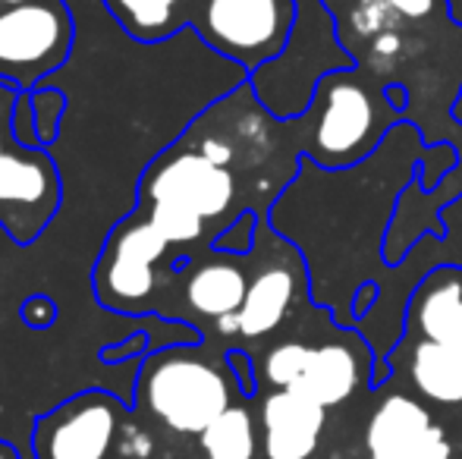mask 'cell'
Returning <instances> with one entry per match:
<instances>
[{
  "label": "cell",
  "mask_w": 462,
  "mask_h": 459,
  "mask_svg": "<svg viewBox=\"0 0 462 459\" xmlns=\"http://www.w3.org/2000/svg\"><path fill=\"white\" fill-rule=\"evenodd\" d=\"M139 403L180 435H201L220 412L230 409V384L189 349H164L142 365Z\"/></svg>",
  "instance_id": "obj_1"
},
{
  "label": "cell",
  "mask_w": 462,
  "mask_h": 459,
  "mask_svg": "<svg viewBox=\"0 0 462 459\" xmlns=\"http://www.w3.org/2000/svg\"><path fill=\"white\" fill-rule=\"evenodd\" d=\"M73 48V16L60 0L4 6L0 10V79L32 92Z\"/></svg>",
  "instance_id": "obj_2"
},
{
  "label": "cell",
  "mask_w": 462,
  "mask_h": 459,
  "mask_svg": "<svg viewBox=\"0 0 462 459\" xmlns=\"http://www.w3.org/2000/svg\"><path fill=\"white\" fill-rule=\"evenodd\" d=\"M167 239L148 217H126L110 230L95 264V296L110 312L133 315L148 308L154 293V268L167 252Z\"/></svg>",
  "instance_id": "obj_3"
},
{
  "label": "cell",
  "mask_w": 462,
  "mask_h": 459,
  "mask_svg": "<svg viewBox=\"0 0 462 459\" xmlns=\"http://www.w3.org/2000/svg\"><path fill=\"white\" fill-rule=\"evenodd\" d=\"M126 406L107 390H82L44 412L32 431L35 459H107Z\"/></svg>",
  "instance_id": "obj_4"
},
{
  "label": "cell",
  "mask_w": 462,
  "mask_h": 459,
  "mask_svg": "<svg viewBox=\"0 0 462 459\" xmlns=\"http://www.w3.org/2000/svg\"><path fill=\"white\" fill-rule=\"evenodd\" d=\"M292 0H199V32L224 57L258 67L280 54L290 35Z\"/></svg>",
  "instance_id": "obj_5"
},
{
  "label": "cell",
  "mask_w": 462,
  "mask_h": 459,
  "mask_svg": "<svg viewBox=\"0 0 462 459\" xmlns=\"http://www.w3.org/2000/svg\"><path fill=\"white\" fill-rule=\"evenodd\" d=\"M60 170L48 148L13 142L0 154V227L16 243H35L60 208Z\"/></svg>",
  "instance_id": "obj_6"
},
{
  "label": "cell",
  "mask_w": 462,
  "mask_h": 459,
  "mask_svg": "<svg viewBox=\"0 0 462 459\" xmlns=\"http://www.w3.org/2000/svg\"><path fill=\"white\" fill-rule=\"evenodd\" d=\"M139 198L142 205H180L214 221L236 198V179L205 151H167L142 177Z\"/></svg>",
  "instance_id": "obj_7"
},
{
  "label": "cell",
  "mask_w": 462,
  "mask_h": 459,
  "mask_svg": "<svg viewBox=\"0 0 462 459\" xmlns=\"http://www.w3.org/2000/svg\"><path fill=\"white\" fill-rule=\"evenodd\" d=\"M374 133V101L359 82L330 79L315 123V154L340 164L362 151Z\"/></svg>",
  "instance_id": "obj_8"
},
{
  "label": "cell",
  "mask_w": 462,
  "mask_h": 459,
  "mask_svg": "<svg viewBox=\"0 0 462 459\" xmlns=\"http://www.w3.org/2000/svg\"><path fill=\"white\" fill-rule=\"evenodd\" d=\"M328 418V406L296 390H277L262 406L264 456L268 459H309L318 450Z\"/></svg>",
  "instance_id": "obj_9"
},
{
  "label": "cell",
  "mask_w": 462,
  "mask_h": 459,
  "mask_svg": "<svg viewBox=\"0 0 462 459\" xmlns=\"http://www.w3.org/2000/svg\"><path fill=\"white\" fill-rule=\"evenodd\" d=\"M431 431V416L425 406L409 397H387L368 422L371 459H409Z\"/></svg>",
  "instance_id": "obj_10"
},
{
  "label": "cell",
  "mask_w": 462,
  "mask_h": 459,
  "mask_svg": "<svg viewBox=\"0 0 462 459\" xmlns=\"http://www.w3.org/2000/svg\"><path fill=\"white\" fill-rule=\"evenodd\" d=\"M356 378H359V372H356L353 349L340 344L309 346L305 365L290 390L302 393L321 406H337L356 390Z\"/></svg>",
  "instance_id": "obj_11"
},
{
  "label": "cell",
  "mask_w": 462,
  "mask_h": 459,
  "mask_svg": "<svg viewBox=\"0 0 462 459\" xmlns=\"http://www.w3.org/2000/svg\"><path fill=\"white\" fill-rule=\"evenodd\" d=\"M199 0H104L107 13L135 41H164L189 19H195Z\"/></svg>",
  "instance_id": "obj_12"
},
{
  "label": "cell",
  "mask_w": 462,
  "mask_h": 459,
  "mask_svg": "<svg viewBox=\"0 0 462 459\" xmlns=\"http://www.w3.org/2000/svg\"><path fill=\"white\" fill-rule=\"evenodd\" d=\"M296 280L286 268H264L255 280H249L243 308L236 312V325L243 337H264L283 321L292 306Z\"/></svg>",
  "instance_id": "obj_13"
},
{
  "label": "cell",
  "mask_w": 462,
  "mask_h": 459,
  "mask_svg": "<svg viewBox=\"0 0 462 459\" xmlns=\"http://www.w3.org/2000/svg\"><path fill=\"white\" fill-rule=\"evenodd\" d=\"M245 280L243 268L233 262H208L201 268H195L186 280V299L205 318H224V315H236L243 308Z\"/></svg>",
  "instance_id": "obj_14"
},
{
  "label": "cell",
  "mask_w": 462,
  "mask_h": 459,
  "mask_svg": "<svg viewBox=\"0 0 462 459\" xmlns=\"http://www.w3.org/2000/svg\"><path fill=\"white\" fill-rule=\"evenodd\" d=\"M412 378L425 397L438 399V403H462V368L447 346L434 344V340L415 346Z\"/></svg>",
  "instance_id": "obj_15"
},
{
  "label": "cell",
  "mask_w": 462,
  "mask_h": 459,
  "mask_svg": "<svg viewBox=\"0 0 462 459\" xmlns=\"http://www.w3.org/2000/svg\"><path fill=\"white\" fill-rule=\"evenodd\" d=\"M208 459H252L255 456V422L249 409L230 406L199 435Z\"/></svg>",
  "instance_id": "obj_16"
},
{
  "label": "cell",
  "mask_w": 462,
  "mask_h": 459,
  "mask_svg": "<svg viewBox=\"0 0 462 459\" xmlns=\"http://www.w3.org/2000/svg\"><path fill=\"white\" fill-rule=\"evenodd\" d=\"M419 325L428 340L447 346L462 327V283H444L431 289L419 308Z\"/></svg>",
  "instance_id": "obj_17"
},
{
  "label": "cell",
  "mask_w": 462,
  "mask_h": 459,
  "mask_svg": "<svg viewBox=\"0 0 462 459\" xmlns=\"http://www.w3.org/2000/svg\"><path fill=\"white\" fill-rule=\"evenodd\" d=\"M148 221L161 230V236L171 245H186L205 233V217H199L195 211L180 208V205H148Z\"/></svg>",
  "instance_id": "obj_18"
},
{
  "label": "cell",
  "mask_w": 462,
  "mask_h": 459,
  "mask_svg": "<svg viewBox=\"0 0 462 459\" xmlns=\"http://www.w3.org/2000/svg\"><path fill=\"white\" fill-rule=\"evenodd\" d=\"M32 107H35L42 145L48 148L51 142L57 139V133H60V120H63V114H67V92L42 82L38 88H32Z\"/></svg>",
  "instance_id": "obj_19"
},
{
  "label": "cell",
  "mask_w": 462,
  "mask_h": 459,
  "mask_svg": "<svg viewBox=\"0 0 462 459\" xmlns=\"http://www.w3.org/2000/svg\"><path fill=\"white\" fill-rule=\"evenodd\" d=\"M305 355H309V346L305 344H280L268 353V362H264V374L268 381L280 390H290L296 384L299 372L305 365Z\"/></svg>",
  "instance_id": "obj_20"
},
{
  "label": "cell",
  "mask_w": 462,
  "mask_h": 459,
  "mask_svg": "<svg viewBox=\"0 0 462 459\" xmlns=\"http://www.w3.org/2000/svg\"><path fill=\"white\" fill-rule=\"evenodd\" d=\"M13 142H19V145H25V148H44L42 135H38L32 92H19L16 107H13Z\"/></svg>",
  "instance_id": "obj_21"
},
{
  "label": "cell",
  "mask_w": 462,
  "mask_h": 459,
  "mask_svg": "<svg viewBox=\"0 0 462 459\" xmlns=\"http://www.w3.org/2000/svg\"><path fill=\"white\" fill-rule=\"evenodd\" d=\"M23 321L32 327V331H44V327H51L57 321V306L51 296H29V299L23 302Z\"/></svg>",
  "instance_id": "obj_22"
},
{
  "label": "cell",
  "mask_w": 462,
  "mask_h": 459,
  "mask_svg": "<svg viewBox=\"0 0 462 459\" xmlns=\"http://www.w3.org/2000/svg\"><path fill=\"white\" fill-rule=\"evenodd\" d=\"M19 88L0 79V154L13 145V107H16Z\"/></svg>",
  "instance_id": "obj_23"
},
{
  "label": "cell",
  "mask_w": 462,
  "mask_h": 459,
  "mask_svg": "<svg viewBox=\"0 0 462 459\" xmlns=\"http://www.w3.org/2000/svg\"><path fill=\"white\" fill-rule=\"evenodd\" d=\"M409 459H450V441H447L444 431H440L438 425H431V431L425 435L421 447Z\"/></svg>",
  "instance_id": "obj_24"
},
{
  "label": "cell",
  "mask_w": 462,
  "mask_h": 459,
  "mask_svg": "<svg viewBox=\"0 0 462 459\" xmlns=\"http://www.w3.org/2000/svg\"><path fill=\"white\" fill-rule=\"evenodd\" d=\"M383 4L406 19H425L434 10V0H383Z\"/></svg>",
  "instance_id": "obj_25"
},
{
  "label": "cell",
  "mask_w": 462,
  "mask_h": 459,
  "mask_svg": "<svg viewBox=\"0 0 462 459\" xmlns=\"http://www.w3.org/2000/svg\"><path fill=\"white\" fill-rule=\"evenodd\" d=\"M447 349H450V355L457 359V365L462 368V327L450 337V344H447Z\"/></svg>",
  "instance_id": "obj_26"
},
{
  "label": "cell",
  "mask_w": 462,
  "mask_h": 459,
  "mask_svg": "<svg viewBox=\"0 0 462 459\" xmlns=\"http://www.w3.org/2000/svg\"><path fill=\"white\" fill-rule=\"evenodd\" d=\"M19 4H35V0H0V10H4V6H19Z\"/></svg>",
  "instance_id": "obj_27"
}]
</instances>
